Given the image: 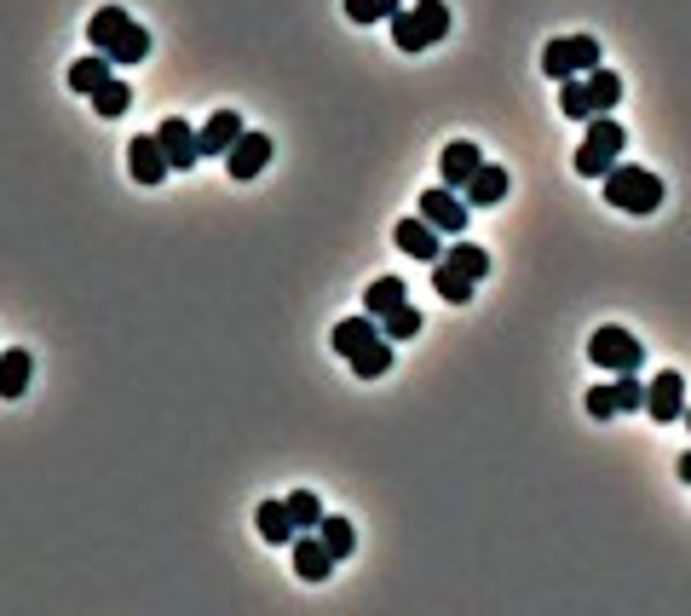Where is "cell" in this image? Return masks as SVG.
<instances>
[{"label":"cell","mask_w":691,"mask_h":616,"mask_svg":"<svg viewBox=\"0 0 691 616\" xmlns=\"http://www.w3.org/2000/svg\"><path fill=\"white\" fill-rule=\"evenodd\" d=\"M600 64H605V53H600L594 35H559V41L542 46V75L548 82H571V75H587Z\"/></svg>","instance_id":"4"},{"label":"cell","mask_w":691,"mask_h":616,"mask_svg":"<svg viewBox=\"0 0 691 616\" xmlns=\"http://www.w3.org/2000/svg\"><path fill=\"white\" fill-rule=\"evenodd\" d=\"M432 289H439V294H444L450 305H467L478 282H473V277H461V271H455L450 260H432Z\"/></svg>","instance_id":"24"},{"label":"cell","mask_w":691,"mask_h":616,"mask_svg":"<svg viewBox=\"0 0 691 616\" xmlns=\"http://www.w3.org/2000/svg\"><path fill=\"white\" fill-rule=\"evenodd\" d=\"M289 553H294V576H300V582H328V571L341 564L335 553L323 548V536H317V530L294 536V542H289Z\"/></svg>","instance_id":"10"},{"label":"cell","mask_w":691,"mask_h":616,"mask_svg":"<svg viewBox=\"0 0 691 616\" xmlns=\"http://www.w3.org/2000/svg\"><path fill=\"white\" fill-rule=\"evenodd\" d=\"M87 41H93V53H105L110 64H144L150 58V30L139 18H127L121 7H98L87 18Z\"/></svg>","instance_id":"1"},{"label":"cell","mask_w":691,"mask_h":616,"mask_svg":"<svg viewBox=\"0 0 691 616\" xmlns=\"http://www.w3.org/2000/svg\"><path fill=\"white\" fill-rule=\"evenodd\" d=\"M587 415H594V421L623 415V409H617V392H611V380H605V387H587Z\"/></svg>","instance_id":"33"},{"label":"cell","mask_w":691,"mask_h":616,"mask_svg":"<svg viewBox=\"0 0 691 616\" xmlns=\"http://www.w3.org/2000/svg\"><path fill=\"white\" fill-rule=\"evenodd\" d=\"M415 214L427 219V225H439L444 237H467V202H461L450 185H432V191H421V202H415Z\"/></svg>","instance_id":"7"},{"label":"cell","mask_w":691,"mask_h":616,"mask_svg":"<svg viewBox=\"0 0 691 616\" xmlns=\"http://www.w3.org/2000/svg\"><path fill=\"white\" fill-rule=\"evenodd\" d=\"M375 341H387V335H380V317H346V323H335V352L346 357V364H352V357L357 352H369Z\"/></svg>","instance_id":"16"},{"label":"cell","mask_w":691,"mask_h":616,"mask_svg":"<svg viewBox=\"0 0 691 616\" xmlns=\"http://www.w3.org/2000/svg\"><path fill=\"white\" fill-rule=\"evenodd\" d=\"M559 110H565L571 121H594V116H600L594 93H587V75H571V82H559Z\"/></svg>","instance_id":"22"},{"label":"cell","mask_w":691,"mask_h":616,"mask_svg":"<svg viewBox=\"0 0 691 616\" xmlns=\"http://www.w3.org/2000/svg\"><path fill=\"white\" fill-rule=\"evenodd\" d=\"M587 93H594V105H600V116L605 110H617V98H623V75L617 69H587Z\"/></svg>","instance_id":"26"},{"label":"cell","mask_w":691,"mask_h":616,"mask_svg":"<svg viewBox=\"0 0 691 616\" xmlns=\"http://www.w3.org/2000/svg\"><path fill=\"white\" fill-rule=\"evenodd\" d=\"M127 173H133V185H162V179L173 173L168 156H162V144H156V133L127 144Z\"/></svg>","instance_id":"13"},{"label":"cell","mask_w":691,"mask_h":616,"mask_svg":"<svg viewBox=\"0 0 691 616\" xmlns=\"http://www.w3.org/2000/svg\"><path fill=\"white\" fill-rule=\"evenodd\" d=\"M680 421H685V426H691V403H685V415H680Z\"/></svg>","instance_id":"35"},{"label":"cell","mask_w":691,"mask_h":616,"mask_svg":"<svg viewBox=\"0 0 691 616\" xmlns=\"http://www.w3.org/2000/svg\"><path fill=\"white\" fill-rule=\"evenodd\" d=\"M403 7V0H346V18L352 23H380V18H392Z\"/></svg>","instance_id":"31"},{"label":"cell","mask_w":691,"mask_h":616,"mask_svg":"<svg viewBox=\"0 0 691 616\" xmlns=\"http://www.w3.org/2000/svg\"><path fill=\"white\" fill-rule=\"evenodd\" d=\"M403 300H409V289H403L398 277H375L369 294H364V312H369V317H387V312H398Z\"/></svg>","instance_id":"23"},{"label":"cell","mask_w":691,"mask_h":616,"mask_svg":"<svg viewBox=\"0 0 691 616\" xmlns=\"http://www.w3.org/2000/svg\"><path fill=\"white\" fill-rule=\"evenodd\" d=\"M478 167H484V156H478V144H473V139H450V144H444L439 173H444V185H450V191H461Z\"/></svg>","instance_id":"14"},{"label":"cell","mask_w":691,"mask_h":616,"mask_svg":"<svg viewBox=\"0 0 691 616\" xmlns=\"http://www.w3.org/2000/svg\"><path fill=\"white\" fill-rule=\"evenodd\" d=\"M156 144H162V156H168L173 173H191V167L202 162V144H196L191 127H185V116H168V121L156 127Z\"/></svg>","instance_id":"9"},{"label":"cell","mask_w":691,"mask_h":616,"mask_svg":"<svg viewBox=\"0 0 691 616\" xmlns=\"http://www.w3.org/2000/svg\"><path fill=\"white\" fill-rule=\"evenodd\" d=\"M30 375H35V357L23 346L0 352V398H23V392H30Z\"/></svg>","instance_id":"18"},{"label":"cell","mask_w":691,"mask_h":616,"mask_svg":"<svg viewBox=\"0 0 691 616\" xmlns=\"http://www.w3.org/2000/svg\"><path fill=\"white\" fill-rule=\"evenodd\" d=\"M605 202L623 214H657L662 208V179L646 173L639 162H617L605 173Z\"/></svg>","instance_id":"3"},{"label":"cell","mask_w":691,"mask_h":616,"mask_svg":"<svg viewBox=\"0 0 691 616\" xmlns=\"http://www.w3.org/2000/svg\"><path fill=\"white\" fill-rule=\"evenodd\" d=\"M439 260H450L461 277H473V282H484V277H490V253H484V248H473L467 237H455V242L439 253Z\"/></svg>","instance_id":"21"},{"label":"cell","mask_w":691,"mask_h":616,"mask_svg":"<svg viewBox=\"0 0 691 616\" xmlns=\"http://www.w3.org/2000/svg\"><path fill=\"white\" fill-rule=\"evenodd\" d=\"M380 335H387V341H415V335H421V312L403 300L398 312H387V317H380Z\"/></svg>","instance_id":"29"},{"label":"cell","mask_w":691,"mask_h":616,"mask_svg":"<svg viewBox=\"0 0 691 616\" xmlns=\"http://www.w3.org/2000/svg\"><path fill=\"white\" fill-rule=\"evenodd\" d=\"M110 75H116V64H110L105 53H87V58L69 64V93H87V98H93L98 87L110 82Z\"/></svg>","instance_id":"19"},{"label":"cell","mask_w":691,"mask_h":616,"mask_svg":"<svg viewBox=\"0 0 691 616\" xmlns=\"http://www.w3.org/2000/svg\"><path fill=\"white\" fill-rule=\"evenodd\" d=\"M317 536H323V548L335 553V559H346L352 548H357V530H352V519H335V512H323V525H317Z\"/></svg>","instance_id":"27"},{"label":"cell","mask_w":691,"mask_h":616,"mask_svg":"<svg viewBox=\"0 0 691 616\" xmlns=\"http://www.w3.org/2000/svg\"><path fill=\"white\" fill-rule=\"evenodd\" d=\"M242 133H248V127H242V116H237V110H214V116H208V127L196 133V144H202V156H225V150L237 144Z\"/></svg>","instance_id":"15"},{"label":"cell","mask_w":691,"mask_h":616,"mask_svg":"<svg viewBox=\"0 0 691 616\" xmlns=\"http://www.w3.org/2000/svg\"><path fill=\"white\" fill-rule=\"evenodd\" d=\"M587 357H594L600 369H611V375H628V369L646 364V346H639L628 328L605 323V328H594V341H587Z\"/></svg>","instance_id":"6"},{"label":"cell","mask_w":691,"mask_h":616,"mask_svg":"<svg viewBox=\"0 0 691 616\" xmlns=\"http://www.w3.org/2000/svg\"><path fill=\"white\" fill-rule=\"evenodd\" d=\"M253 525H260V536L271 548H289L294 542V519H289V501H260V512H253Z\"/></svg>","instance_id":"20"},{"label":"cell","mask_w":691,"mask_h":616,"mask_svg":"<svg viewBox=\"0 0 691 616\" xmlns=\"http://www.w3.org/2000/svg\"><path fill=\"white\" fill-rule=\"evenodd\" d=\"M289 519H294V530H317L323 525V501L312 490H294L289 496Z\"/></svg>","instance_id":"30"},{"label":"cell","mask_w":691,"mask_h":616,"mask_svg":"<svg viewBox=\"0 0 691 616\" xmlns=\"http://www.w3.org/2000/svg\"><path fill=\"white\" fill-rule=\"evenodd\" d=\"M467 208H496V202H507V167H496V162H484L467 185Z\"/></svg>","instance_id":"17"},{"label":"cell","mask_w":691,"mask_h":616,"mask_svg":"<svg viewBox=\"0 0 691 616\" xmlns=\"http://www.w3.org/2000/svg\"><path fill=\"white\" fill-rule=\"evenodd\" d=\"M674 473H680V484H691V450H685V455L674 461Z\"/></svg>","instance_id":"34"},{"label":"cell","mask_w":691,"mask_h":616,"mask_svg":"<svg viewBox=\"0 0 691 616\" xmlns=\"http://www.w3.org/2000/svg\"><path fill=\"white\" fill-rule=\"evenodd\" d=\"M387 23H392L398 53H427V46H439L450 35V7L444 0H415V7H398Z\"/></svg>","instance_id":"2"},{"label":"cell","mask_w":691,"mask_h":616,"mask_svg":"<svg viewBox=\"0 0 691 616\" xmlns=\"http://www.w3.org/2000/svg\"><path fill=\"white\" fill-rule=\"evenodd\" d=\"M387 369H392V341H375L369 352L352 357V375H357V380H380Z\"/></svg>","instance_id":"28"},{"label":"cell","mask_w":691,"mask_h":616,"mask_svg":"<svg viewBox=\"0 0 691 616\" xmlns=\"http://www.w3.org/2000/svg\"><path fill=\"white\" fill-rule=\"evenodd\" d=\"M266 162H271V139H266V133H253V127L225 150V173H230V179H260Z\"/></svg>","instance_id":"11"},{"label":"cell","mask_w":691,"mask_h":616,"mask_svg":"<svg viewBox=\"0 0 691 616\" xmlns=\"http://www.w3.org/2000/svg\"><path fill=\"white\" fill-rule=\"evenodd\" d=\"M611 392H617V409H646V380H639L634 369L611 380Z\"/></svg>","instance_id":"32"},{"label":"cell","mask_w":691,"mask_h":616,"mask_svg":"<svg viewBox=\"0 0 691 616\" xmlns=\"http://www.w3.org/2000/svg\"><path fill=\"white\" fill-rule=\"evenodd\" d=\"M623 144H628V133L611 116H594L587 121V139H582V150H576V173L582 179H605L611 167H617V156H623Z\"/></svg>","instance_id":"5"},{"label":"cell","mask_w":691,"mask_h":616,"mask_svg":"<svg viewBox=\"0 0 691 616\" xmlns=\"http://www.w3.org/2000/svg\"><path fill=\"white\" fill-rule=\"evenodd\" d=\"M646 415L662 421V426L685 415V375L680 369H662V375L646 380Z\"/></svg>","instance_id":"8"},{"label":"cell","mask_w":691,"mask_h":616,"mask_svg":"<svg viewBox=\"0 0 691 616\" xmlns=\"http://www.w3.org/2000/svg\"><path fill=\"white\" fill-rule=\"evenodd\" d=\"M93 110L98 116H127V110H133V87H127L121 75H110V82L93 93Z\"/></svg>","instance_id":"25"},{"label":"cell","mask_w":691,"mask_h":616,"mask_svg":"<svg viewBox=\"0 0 691 616\" xmlns=\"http://www.w3.org/2000/svg\"><path fill=\"white\" fill-rule=\"evenodd\" d=\"M439 237H444V230H439V225H427L421 214H415V219H398V230H392V242L409 253V260H439V253H444Z\"/></svg>","instance_id":"12"}]
</instances>
